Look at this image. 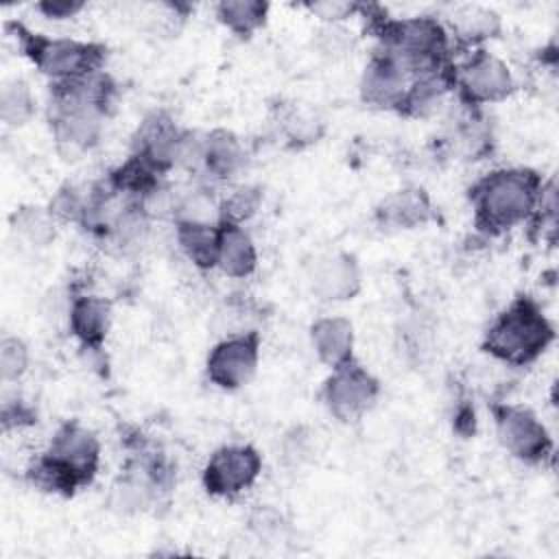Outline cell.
Here are the masks:
<instances>
[{
    "instance_id": "1",
    "label": "cell",
    "mask_w": 559,
    "mask_h": 559,
    "mask_svg": "<svg viewBox=\"0 0 559 559\" xmlns=\"http://www.w3.org/2000/svg\"><path fill=\"white\" fill-rule=\"evenodd\" d=\"M358 13L378 37V50L391 55L413 79L450 63V37L441 22L430 15L391 20L380 7L360 4Z\"/></svg>"
},
{
    "instance_id": "2",
    "label": "cell",
    "mask_w": 559,
    "mask_h": 559,
    "mask_svg": "<svg viewBox=\"0 0 559 559\" xmlns=\"http://www.w3.org/2000/svg\"><path fill=\"white\" fill-rule=\"evenodd\" d=\"M542 177L531 168H498L469 188L474 223L485 234H502L535 212Z\"/></svg>"
},
{
    "instance_id": "3",
    "label": "cell",
    "mask_w": 559,
    "mask_h": 559,
    "mask_svg": "<svg viewBox=\"0 0 559 559\" xmlns=\"http://www.w3.org/2000/svg\"><path fill=\"white\" fill-rule=\"evenodd\" d=\"M555 338V328L542 312L539 304L528 297H515L487 328L483 349L513 367L537 360Z\"/></svg>"
},
{
    "instance_id": "4",
    "label": "cell",
    "mask_w": 559,
    "mask_h": 559,
    "mask_svg": "<svg viewBox=\"0 0 559 559\" xmlns=\"http://www.w3.org/2000/svg\"><path fill=\"white\" fill-rule=\"evenodd\" d=\"M11 28L24 55L44 76L50 79V83H63L103 70L107 57V48L103 44L70 37H46L22 24H11Z\"/></svg>"
},
{
    "instance_id": "5",
    "label": "cell",
    "mask_w": 559,
    "mask_h": 559,
    "mask_svg": "<svg viewBox=\"0 0 559 559\" xmlns=\"http://www.w3.org/2000/svg\"><path fill=\"white\" fill-rule=\"evenodd\" d=\"M513 74L502 59L476 48L454 66V90L465 107H480L504 100L513 92Z\"/></svg>"
},
{
    "instance_id": "6",
    "label": "cell",
    "mask_w": 559,
    "mask_h": 559,
    "mask_svg": "<svg viewBox=\"0 0 559 559\" xmlns=\"http://www.w3.org/2000/svg\"><path fill=\"white\" fill-rule=\"evenodd\" d=\"M378 395L380 382L354 358L334 367L321 389L325 408L341 421L360 419L376 404Z\"/></svg>"
},
{
    "instance_id": "7",
    "label": "cell",
    "mask_w": 559,
    "mask_h": 559,
    "mask_svg": "<svg viewBox=\"0 0 559 559\" xmlns=\"http://www.w3.org/2000/svg\"><path fill=\"white\" fill-rule=\"evenodd\" d=\"M491 413L498 441L511 456L524 463H542L550 454V435L535 413L507 402L493 404Z\"/></svg>"
},
{
    "instance_id": "8",
    "label": "cell",
    "mask_w": 559,
    "mask_h": 559,
    "mask_svg": "<svg viewBox=\"0 0 559 559\" xmlns=\"http://www.w3.org/2000/svg\"><path fill=\"white\" fill-rule=\"evenodd\" d=\"M262 459L251 445H223L214 450L203 467V487L216 498H236L260 476Z\"/></svg>"
},
{
    "instance_id": "9",
    "label": "cell",
    "mask_w": 559,
    "mask_h": 559,
    "mask_svg": "<svg viewBox=\"0 0 559 559\" xmlns=\"http://www.w3.org/2000/svg\"><path fill=\"white\" fill-rule=\"evenodd\" d=\"M260 358V332H247L238 336L221 338L207 354L205 371L212 384L225 391L245 386L255 369Z\"/></svg>"
},
{
    "instance_id": "10",
    "label": "cell",
    "mask_w": 559,
    "mask_h": 559,
    "mask_svg": "<svg viewBox=\"0 0 559 559\" xmlns=\"http://www.w3.org/2000/svg\"><path fill=\"white\" fill-rule=\"evenodd\" d=\"M46 454L63 465L81 485H87L98 472L100 443L83 424L66 421L52 435Z\"/></svg>"
},
{
    "instance_id": "11",
    "label": "cell",
    "mask_w": 559,
    "mask_h": 559,
    "mask_svg": "<svg viewBox=\"0 0 559 559\" xmlns=\"http://www.w3.org/2000/svg\"><path fill=\"white\" fill-rule=\"evenodd\" d=\"M183 131L186 129H179L170 116L155 111L144 118V122H140L131 142V155H138L153 170L164 175L177 166Z\"/></svg>"
},
{
    "instance_id": "12",
    "label": "cell",
    "mask_w": 559,
    "mask_h": 559,
    "mask_svg": "<svg viewBox=\"0 0 559 559\" xmlns=\"http://www.w3.org/2000/svg\"><path fill=\"white\" fill-rule=\"evenodd\" d=\"M413 76L384 50H376L360 76V98L362 103L378 109L400 107Z\"/></svg>"
},
{
    "instance_id": "13",
    "label": "cell",
    "mask_w": 559,
    "mask_h": 559,
    "mask_svg": "<svg viewBox=\"0 0 559 559\" xmlns=\"http://www.w3.org/2000/svg\"><path fill=\"white\" fill-rule=\"evenodd\" d=\"M310 290L323 301H345L358 295L362 286V273L352 253L332 251L321 258L310 269L308 275Z\"/></svg>"
},
{
    "instance_id": "14",
    "label": "cell",
    "mask_w": 559,
    "mask_h": 559,
    "mask_svg": "<svg viewBox=\"0 0 559 559\" xmlns=\"http://www.w3.org/2000/svg\"><path fill=\"white\" fill-rule=\"evenodd\" d=\"M432 218L430 197L417 188H400L376 205V223L386 231H406L426 225Z\"/></svg>"
},
{
    "instance_id": "15",
    "label": "cell",
    "mask_w": 559,
    "mask_h": 559,
    "mask_svg": "<svg viewBox=\"0 0 559 559\" xmlns=\"http://www.w3.org/2000/svg\"><path fill=\"white\" fill-rule=\"evenodd\" d=\"M247 151L240 138L227 129H214L203 135L201 175L207 181H231L247 168Z\"/></svg>"
},
{
    "instance_id": "16",
    "label": "cell",
    "mask_w": 559,
    "mask_h": 559,
    "mask_svg": "<svg viewBox=\"0 0 559 559\" xmlns=\"http://www.w3.org/2000/svg\"><path fill=\"white\" fill-rule=\"evenodd\" d=\"M454 90V63L419 74L411 81L397 111L408 118H428L439 111L448 94Z\"/></svg>"
},
{
    "instance_id": "17",
    "label": "cell",
    "mask_w": 559,
    "mask_h": 559,
    "mask_svg": "<svg viewBox=\"0 0 559 559\" xmlns=\"http://www.w3.org/2000/svg\"><path fill=\"white\" fill-rule=\"evenodd\" d=\"M111 321V304L96 295H72L68 330L83 349L100 352Z\"/></svg>"
},
{
    "instance_id": "18",
    "label": "cell",
    "mask_w": 559,
    "mask_h": 559,
    "mask_svg": "<svg viewBox=\"0 0 559 559\" xmlns=\"http://www.w3.org/2000/svg\"><path fill=\"white\" fill-rule=\"evenodd\" d=\"M310 338L319 360L332 369L354 358V328L345 317L317 319L310 328Z\"/></svg>"
},
{
    "instance_id": "19",
    "label": "cell",
    "mask_w": 559,
    "mask_h": 559,
    "mask_svg": "<svg viewBox=\"0 0 559 559\" xmlns=\"http://www.w3.org/2000/svg\"><path fill=\"white\" fill-rule=\"evenodd\" d=\"M500 33V15L493 9L480 4H465L452 11L450 15V33L461 48H476L483 41L496 37Z\"/></svg>"
},
{
    "instance_id": "20",
    "label": "cell",
    "mask_w": 559,
    "mask_h": 559,
    "mask_svg": "<svg viewBox=\"0 0 559 559\" xmlns=\"http://www.w3.org/2000/svg\"><path fill=\"white\" fill-rule=\"evenodd\" d=\"M216 266L236 280L249 277L258 266V253L251 236L240 225L221 223Z\"/></svg>"
},
{
    "instance_id": "21",
    "label": "cell",
    "mask_w": 559,
    "mask_h": 559,
    "mask_svg": "<svg viewBox=\"0 0 559 559\" xmlns=\"http://www.w3.org/2000/svg\"><path fill=\"white\" fill-rule=\"evenodd\" d=\"M175 240L181 253L201 271H210L218 262L221 225L210 223H175Z\"/></svg>"
},
{
    "instance_id": "22",
    "label": "cell",
    "mask_w": 559,
    "mask_h": 559,
    "mask_svg": "<svg viewBox=\"0 0 559 559\" xmlns=\"http://www.w3.org/2000/svg\"><path fill=\"white\" fill-rule=\"evenodd\" d=\"M9 227L13 236L33 249L48 247L57 236V221L48 207L20 205L9 216Z\"/></svg>"
},
{
    "instance_id": "23",
    "label": "cell",
    "mask_w": 559,
    "mask_h": 559,
    "mask_svg": "<svg viewBox=\"0 0 559 559\" xmlns=\"http://www.w3.org/2000/svg\"><path fill=\"white\" fill-rule=\"evenodd\" d=\"M277 127L286 142L295 148L314 144L323 135V120L312 109L299 107L295 103L280 107Z\"/></svg>"
},
{
    "instance_id": "24",
    "label": "cell",
    "mask_w": 559,
    "mask_h": 559,
    "mask_svg": "<svg viewBox=\"0 0 559 559\" xmlns=\"http://www.w3.org/2000/svg\"><path fill=\"white\" fill-rule=\"evenodd\" d=\"M269 15V4L260 0H225L216 4V17L238 37H251L260 26H264Z\"/></svg>"
},
{
    "instance_id": "25",
    "label": "cell",
    "mask_w": 559,
    "mask_h": 559,
    "mask_svg": "<svg viewBox=\"0 0 559 559\" xmlns=\"http://www.w3.org/2000/svg\"><path fill=\"white\" fill-rule=\"evenodd\" d=\"M35 114V96L26 81L11 79L0 90V118L9 127L26 124Z\"/></svg>"
},
{
    "instance_id": "26",
    "label": "cell",
    "mask_w": 559,
    "mask_h": 559,
    "mask_svg": "<svg viewBox=\"0 0 559 559\" xmlns=\"http://www.w3.org/2000/svg\"><path fill=\"white\" fill-rule=\"evenodd\" d=\"M92 203V186L63 183L50 199L48 210L57 223H79L83 225Z\"/></svg>"
},
{
    "instance_id": "27",
    "label": "cell",
    "mask_w": 559,
    "mask_h": 559,
    "mask_svg": "<svg viewBox=\"0 0 559 559\" xmlns=\"http://www.w3.org/2000/svg\"><path fill=\"white\" fill-rule=\"evenodd\" d=\"M260 310L249 299H227L214 317V328L218 330L221 338L238 336L247 332H255Z\"/></svg>"
},
{
    "instance_id": "28",
    "label": "cell",
    "mask_w": 559,
    "mask_h": 559,
    "mask_svg": "<svg viewBox=\"0 0 559 559\" xmlns=\"http://www.w3.org/2000/svg\"><path fill=\"white\" fill-rule=\"evenodd\" d=\"M262 190L258 186H238L221 199V223L240 225L258 214Z\"/></svg>"
},
{
    "instance_id": "29",
    "label": "cell",
    "mask_w": 559,
    "mask_h": 559,
    "mask_svg": "<svg viewBox=\"0 0 559 559\" xmlns=\"http://www.w3.org/2000/svg\"><path fill=\"white\" fill-rule=\"evenodd\" d=\"M28 369V347L20 336L4 334L0 341V378L2 382L20 380Z\"/></svg>"
},
{
    "instance_id": "30",
    "label": "cell",
    "mask_w": 559,
    "mask_h": 559,
    "mask_svg": "<svg viewBox=\"0 0 559 559\" xmlns=\"http://www.w3.org/2000/svg\"><path fill=\"white\" fill-rule=\"evenodd\" d=\"M249 528L260 542H284L288 535V522L277 509L269 504H260L251 511Z\"/></svg>"
},
{
    "instance_id": "31",
    "label": "cell",
    "mask_w": 559,
    "mask_h": 559,
    "mask_svg": "<svg viewBox=\"0 0 559 559\" xmlns=\"http://www.w3.org/2000/svg\"><path fill=\"white\" fill-rule=\"evenodd\" d=\"M306 9L321 17L325 24H341L343 20L358 13L360 4L354 2H336V0H323V2H308Z\"/></svg>"
},
{
    "instance_id": "32",
    "label": "cell",
    "mask_w": 559,
    "mask_h": 559,
    "mask_svg": "<svg viewBox=\"0 0 559 559\" xmlns=\"http://www.w3.org/2000/svg\"><path fill=\"white\" fill-rule=\"evenodd\" d=\"M35 421V411L22 402L17 395L13 400H7L2 402V428L4 432L11 430V428H22V426H28Z\"/></svg>"
},
{
    "instance_id": "33",
    "label": "cell",
    "mask_w": 559,
    "mask_h": 559,
    "mask_svg": "<svg viewBox=\"0 0 559 559\" xmlns=\"http://www.w3.org/2000/svg\"><path fill=\"white\" fill-rule=\"evenodd\" d=\"M352 33H347L341 24H325L319 33H317V39H319V48L328 55H338V52H345L347 46L352 44Z\"/></svg>"
},
{
    "instance_id": "34",
    "label": "cell",
    "mask_w": 559,
    "mask_h": 559,
    "mask_svg": "<svg viewBox=\"0 0 559 559\" xmlns=\"http://www.w3.org/2000/svg\"><path fill=\"white\" fill-rule=\"evenodd\" d=\"M83 2H68V0H48V2H39L37 11L48 17V20H68L74 17L79 11H83Z\"/></svg>"
}]
</instances>
